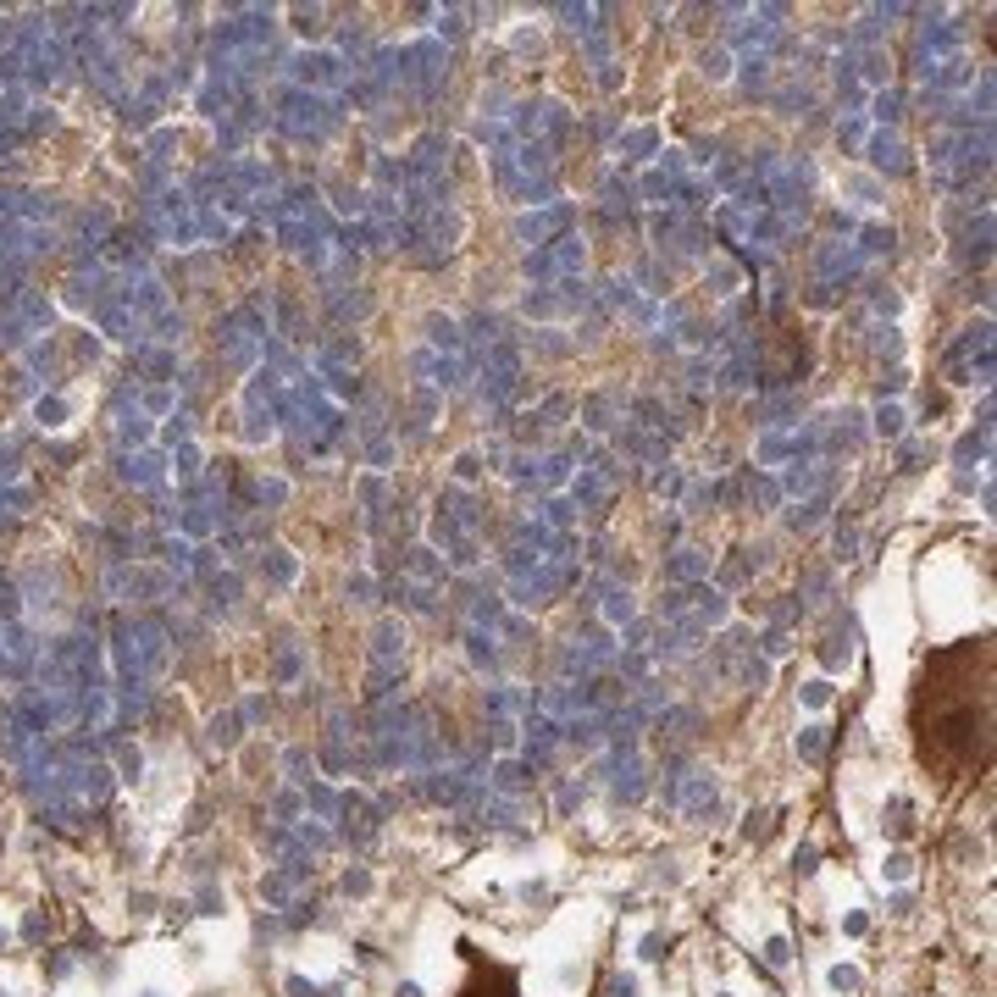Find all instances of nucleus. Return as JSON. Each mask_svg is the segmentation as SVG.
Instances as JSON below:
<instances>
[{"mask_svg": "<svg viewBox=\"0 0 997 997\" xmlns=\"http://www.w3.org/2000/svg\"><path fill=\"white\" fill-rule=\"evenodd\" d=\"M820 986H826V997H853L859 986H865V970L853 959H831L826 970H820Z\"/></svg>", "mask_w": 997, "mask_h": 997, "instance_id": "obj_1", "label": "nucleus"}, {"mask_svg": "<svg viewBox=\"0 0 997 997\" xmlns=\"http://www.w3.org/2000/svg\"><path fill=\"white\" fill-rule=\"evenodd\" d=\"M887 887H909L914 881V853L909 848H892V853H881V870H876Z\"/></svg>", "mask_w": 997, "mask_h": 997, "instance_id": "obj_2", "label": "nucleus"}, {"mask_svg": "<svg viewBox=\"0 0 997 997\" xmlns=\"http://www.w3.org/2000/svg\"><path fill=\"white\" fill-rule=\"evenodd\" d=\"M831 693H837V687H831V676H809V682L798 687V704H804V709H815V715H820V709L831 704Z\"/></svg>", "mask_w": 997, "mask_h": 997, "instance_id": "obj_3", "label": "nucleus"}, {"mask_svg": "<svg viewBox=\"0 0 997 997\" xmlns=\"http://www.w3.org/2000/svg\"><path fill=\"white\" fill-rule=\"evenodd\" d=\"M765 959L776 964V970H787V964H793V942L781 937V931H770V937H765Z\"/></svg>", "mask_w": 997, "mask_h": 997, "instance_id": "obj_4", "label": "nucleus"}, {"mask_svg": "<svg viewBox=\"0 0 997 997\" xmlns=\"http://www.w3.org/2000/svg\"><path fill=\"white\" fill-rule=\"evenodd\" d=\"M61 416H67L61 399H39V421H45V427H61Z\"/></svg>", "mask_w": 997, "mask_h": 997, "instance_id": "obj_5", "label": "nucleus"}, {"mask_svg": "<svg viewBox=\"0 0 997 997\" xmlns=\"http://www.w3.org/2000/svg\"><path fill=\"white\" fill-rule=\"evenodd\" d=\"M842 931H848V937H865V931H870L865 909H848V914H842Z\"/></svg>", "mask_w": 997, "mask_h": 997, "instance_id": "obj_6", "label": "nucleus"}, {"mask_svg": "<svg viewBox=\"0 0 997 997\" xmlns=\"http://www.w3.org/2000/svg\"><path fill=\"white\" fill-rule=\"evenodd\" d=\"M615 997H637V975H632V970L615 975Z\"/></svg>", "mask_w": 997, "mask_h": 997, "instance_id": "obj_7", "label": "nucleus"}, {"mask_svg": "<svg viewBox=\"0 0 997 997\" xmlns=\"http://www.w3.org/2000/svg\"><path fill=\"white\" fill-rule=\"evenodd\" d=\"M394 997H427V992H421V981H399Z\"/></svg>", "mask_w": 997, "mask_h": 997, "instance_id": "obj_8", "label": "nucleus"}, {"mask_svg": "<svg viewBox=\"0 0 997 997\" xmlns=\"http://www.w3.org/2000/svg\"><path fill=\"white\" fill-rule=\"evenodd\" d=\"M715 997H737V992H715Z\"/></svg>", "mask_w": 997, "mask_h": 997, "instance_id": "obj_9", "label": "nucleus"}]
</instances>
